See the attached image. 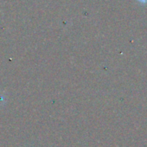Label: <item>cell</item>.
Instances as JSON below:
<instances>
[{
	"mask_svg": "<svg viewBox=\"0 0 147 147\" xmlns=\"http://www.w3.org/2000/svg\"><path fill=\"white\" fill-rule=\"evenodd\" d=\"M138 2H140L141 4H146L147 3V0H138Z\"/></svg>",
	"mask_w": 147,
	"mask_h": 147,
	"instance_id": "cell-1",
	"label": "cell"
}]
</instances>
